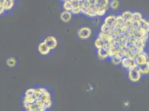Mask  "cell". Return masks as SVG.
Returning a JSON list of instances; mask_svg holds the SVG:
<instances>
[{
	"label": "cell",
	"mask_w": 149,
	"mask_h": 111,
	"mask_svg": "<svg viewBox=\"0 0 149 111\" xmlns=\"http://www.w3.org/2000/svg\"><path fill=\"white\" fill-rule=\"evenodd\" d=\"M18 0H0V18L14 12Z\"/></svg>",
	"instance_id": "obj_1"
},
{
	"label": "cell",
	"mask_w": 149,
	"mask_h": 111,
	"mask_svg": "<svg viewBox=\"0 0 149 111\" xmlns=\"http://www.w3.org/2000/svg\"><path fill=\"white\" fill-rule=\"evenodd\" d=\"M92 35V29L88 26H82L77 30V36L81 40H87Z\"/></svg>",
	"instance_id": "obj_2"
},
{
	"label": "cell",
	"mask_w": 149,
	"mask_h": 111,
	"mask_svg": "<svg viewBox=\"0 0 149 111\" xmlns=\"http://www.w3.org/2000/svg\"><path fill=\"white\" fill-rule=\"evenodd\" d=\"M127 76L130 82L136 83L140 82L142 76L140 74L137 68L129 70L127 71Z\"/></svg>",
	"instance_id": "obj_3"
},
{
	"label": "cell",
	"mask_w": 149,
	"mask_h": 111,
	"mask_svg": "<svg viewBox=\"0 0 149 111\" xmlns=\"http://www.w3.org/2000/svg\"><path fill=\"white\" fill-rule=\"evenodd\" d=\"M120 66L126 70V71L138 68V65L135 59H131L126 57H124L122 58Z\"/></svg>",
	"instance_id": "obj_4"
},
{
	"label": "cell",
	"mask_w": 149,
	"mask_h": 111,
	"mask_svg": "<svg viewBox=\"0 0 149 111\" xmlns=\"http://www.w3.org/2000/svg\"><path fill=\"white\" fill-rule=\"evenodd\" d=\"M36 49H37V53L42 57H46L49 56L51 52L52 51L46 45V44L44 42L43 40L40 41L38 43Z\"/></svg>",
	"instance_id": "obj_5"
},
{
	"label": "cell",
	"mask_w": 149,
	"mask_h": 111,
	"mask_svg": "<svg viewBox=\"0 0 149 111\" xmlns=\"http://www.w3.org/2000/svg\"><path fill=\"white\" fill-rule=\"evenodd\" d=\"M51 51L56 49L59 45L58 39L55 36L50 35L42 39Z\"/></svg>",
	"instance_id": "obj_6"
},
{
	"label": "cell",
	"mask_w": 149,
	"mask_h": 111,
	"mask_svg": "<svg viewBox=\"0 0 149 111\" xmlns=\"http://www.w3.org/2000/svg\"><path fill=\"white\" fill-rule=\"evenodd\" d=\"M19 64L18 59L15 56H9L6 58L5 65L9 68L14 69L18 67Z\"/></svg>",
	"instance_id": "obj_7"
},
{
	"label": "cell",
	"mask_w": 149,
	"mask_h": 111,
	"mask_svg": "<svg viewBox=\"0 0 149 111\" xmlns=\"http://www.w3.org/2000/svg\"><path fill=\"white\" fill-rule=\"evenodd\" d=\"M138 66L145 64L149 62V56L146 51H144L137 55L135 58Z\"/></svg>",
	"instance_id": "obj_8"
},
{
	"label": "cell",
	"mask_w": 149,
	"mask_h": 111,
	"mask_svg": "<svg viewBox=\"0 0 149 111\" xmlns=\"http://www.w3.org/2000/svg\"><path fill=\"white\" fill-rule=\"evenodd\" d=\"M73 14L70 11H63L60 14V18L62 22L68 24L70 22L73 18Z\"/></svg>",
	"instance_id": "obj_9"
},
{
	"label": "cell",
	"mask_w": 149,
	"mask_h": 111,
	"mask_svg": "<svg viewBox=\"0 0 149 111\" xmlns=\"http://www.w3.org/2000/svg\"><path fill=\"white\" fill-rule=\"evenodd\" d=\"M96 55L98 56V59L100 61H105L106 60H108L109 59L108 54L107 52V50L104 49L102 48L100 49H98L96 50Z\"/></svg>",
	"instance_id": "obj_10"
},
{
	"label": "cell",
	"mask_w": 149,
	"mask_h": 111,
	"mask_svg": "<svg viewBox=\"0 0 149 111\" xmlns=\"http://www.w3.org/2000/svg\"><path fill=\"white\" fill-rule=\"evenodd\" d=\"M115 20H116V15L115 14H111L109 15H106L104 19L103 23L106 25H108L110 27H111L112 28L113 26L115 24Z\"/></svg>",
	"instance_id": "obj_11"
},
{
	"label": "cell",
	"mask_w": 149,
	"mask_h": 111,
	"mask_svg": "<svg viewBox=\"0 0 149 111\" xmlns=\"http://www.w3.org/2000/svg\"><path fill=\"white\" fill-rule=\"evenodd\" d=\"M137 69L139 71V72H140V74H142V76L149 74V62L145 64L138 66Z\"/></svg>",
	"instance_id": "obj_12"
},
{
	"label": "cell",
	"mask_w": 149,
	"mask_h": 111,
	"mask_svg": "<svg viewBox=\"0 0 149 111\" xmlns=\"http://www.w3.org/2000/svg\"><path fill=\"white\" fill-rule=\"evenodd\" d=\"M112 31V28L111 27H110L108 25H106L104 23H102L101 25L100 30V32L109 35H111Z\"/></svg>",
	"instance_id": "obj_13"
},
{
	"label": "cell",
	"mask_w": 149,
	"mask_h": 111,
	"mask_svg": "<svg viewBox=\"0 0 149 111\" xmlns=\"http://www.w3.org/2000/svg\"><path fill=\"white\" fill-rule=\"evenodd\" d=\"M120 6V2L119 0H110L109 7L112 11H117Z\"/></svg>",
	"instance_id": "obj_14"
},
{
	"label": "cell",
	"mask_w": 149,
	"mask_h": 111,
	"mask_svg": "<svg viewBox=\"0 0 149 111\" xmlns=\"http://www.w3.org/2000/svg\"><path fill=\"white\" fill-rule=\"evenodd\" d=\"M62 9H63V11L71 12L72 9H73V5H72L71 1H70V0H67V1L63 2Z\"/></svg>",
	"instance_id": "obj_15"
},
{
	"label": "cell",
	"mask_w": 149,
	"mask_h": 111,
	"mask_svg": "<svg viewBox=\"0 0 149 111\" xmlns=\"http://www.w3.org/2000/svg\"><path fill=\"white\" fill-rule=\"evenodd\" d=\"M123 58V57H120V56H114L112 57L111 58H110V62H111L112 64L115 66H120Z\"/></svg>",
	"instance_id": "obj_16"
},
{
	"label": "cell",
	"mask_w": 149,
	"mask_h": 111,
	"mask_svg": "<svg viewBox=\"0 0 149 111\" xmlns=\"http://www.w3.org/2000/svg\"><path fill=\"white\" fill-rule=\"evenodd\" d=\"M104 43H105V42L102 40H101L98 37H96L95 41H94V47H95L96 49L97 50V49L103 48L104 46Z\"/></svg>",
	"instance_id": "obj_17"
},
{
	"label": "cell",
	"mask_w": 149,
	"mask_h": 111,
	"mask_svg": "<svg viewBox=\"0 0 149 111\" xmlns=\"http://www.w3.org/2000/svg\"><path fill=\"white\" fill-rule=\"evenodd\" d=\"M144 17L143 14L140 12L137 11H134L132 13V18L134 20L138 21L142 19Z\"/></svg>",
	"instance_id": "obj_18"
},
{
	"label": "cell",
	"mask_w": 149,
	"mask_h": 111,
	"mask_svg": "<svg viewBox=\"0 0 149 111\" xmlns=\"http://www.w3.org/2000/svg\"><path fill=\"white\" fill-rule=\"evenodd\" d=\"M61 1H62V2H64V1H67V0H60Z\"/></svg>",
	"instance_id": "obj_19"
}]
</instances>
